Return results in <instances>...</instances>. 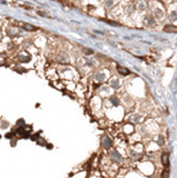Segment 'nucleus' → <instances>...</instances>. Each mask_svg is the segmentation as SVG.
<instances>
[{"label":"nucleus","instance_id":"1","mask_svg":"<svg viewBox=\"0 0 177 178\" xmlns=\"http://www.w3.org/2000/svg\"><path fill=\"white\" fill-rule=\"evenodd\" d=\"M59 78L61 80H73L79 77V73L75 68L68 66V65H59L57 68Z\"/></svg>","mask_w":177,"mask_h":178},{"label":"nucleus","instance_id":"2","mask_svg":"<svg viewBox=\"0 0 177 178\" xmlns=\"http://www.w3.org/2000/svg\"><path fill=\"white\" fill-rule=\"evenodd\" d=\"M110 76L112 74L108 68H96L91 74V79H92V82H97L101 85V84L107 82Z\"/></svg>","mask_w":177,"mask_h":178},{"label":"nucleus","instance_id":"3","mask_svg":"<svg viewBox=\"0 0 177 178\" xmlns=\"http://www.w3.org/2000/svg\"><path fill=\"white\" fill-rule=\"evenodd\" d=\"M148 11L152 13L154 15V17L158 21H163L165 18L167 17V10H166V7H165L163 3H160V5H154L153 1H151L149 10Z\"/></svg>","mask_w":177,"mask_h":178},{"label":"nucleus","instance_id":"4","mask_svg":"<svg viewBox=\"0 0 177 178\" xmlns=\"http://www.w3.org/2000/svg\"><path fill=\"white\" fill-rule=\"evenodd\" d=\"M141 24L147 29H155V28L158 27L159 21L154 17V15L152 13L147 11V13H144L143 17H141Z\"/></svg>","mask_w":177,"mask_h":178},{"label":"nucleus","instance_id":"5","mask_svg":"<svg viewBox=\"0 0 177 178\" xmlns=\"http://www.w3.org/2000/svg\"><path fill=\"white\" fill-rule=\"evenodd\" d=\"M31 59H32V53H30L26 49H21V50L17 51L16 56H15V61L17 64H28Z\"/></svg>","mask_w":177,"mask_h":178},{"label":"nucleus","instance_id":"6","mask_svg":"<svg viewBox=\"0 0 177 178\" xmlns=\"http://www.w3.org/2000/svg\"><path fill=\"white\" fill-rule=\"evenodd\" d=\"M22 28H20L19 26L17 25H9L7 27V29H6V34H7V36L9 37V38L11 39H15V38H18L19 36H21V34H22Z\"/></svg>","mask_w":177,"mask_h":178},{"label":"nucleus","instance_id":"7","mask_svg":"<svg viewBox=\"0 0 177 178\" xmlns=\"http://www.w3.org/2000/svg\"><path fill=\"white\" fill-rule=\"evenodd\" d=\"M134 5L136 6V9L138 13H145L149 10L151 0H131Z\"/></svg>","mask_w":177,"mask_h":178},{"label":"nucleus","instance_id":"8","mask_svg":"<svg viewBox=\"0 0 177 178\" xmlns=\"http://www.w3.org/2000/svg\"><path fill=\"white\" fill-rule=\"evenodd\" d=\"M70 56L66 50L58 51L55 56V60L59 65H69L70 64Z\"/></svg>","mask_w":177,"mask_h":178},{"label":"nucleus","instance_id":"9","mask_svg":"<svg viewBox=\"0 0 177 178\" xmlns=\"http://www.w3.org/2000/svg\"><path fill=\"white\" fill-rule=\"evenodd\" d=\"M107 84L109 85V87L113 89L114 91H118L119 89L122 88V80H120V77L116 76V75H112L110 78L108 79Z\"/></svg>","mask_w":177,"mask_h":178},{"label":"nucleus","instance_id":"10","mask_svg":"<svg viewBox=\"0 0 177 178\" xmlns=\"http://www.w3.org/2000/svg\"><path fill=\"white\" fill-rule=\"evenodd\" d=\"M113 89L109 87V85L108 84H101L100 86H99V88L97 89V94H98V96H100V97H104V98H107V97H109L112 94H113Z\"/></svg>","mask_w":177,"mask_h":178},{"label":"nucleus","instance_id":"11","mask_svg":"<svg viewBox=\"0 0 177 178\" xmlns=\"http://www.w3.org/2000/svg\"><path fill=\"white\" fill-rule=\"evenodd\" d=\"M118 1L119 0H100V3H101V7L107 13H110L115 8V6L118 3Z\"/></svg>","mask_w":177,"mask_h":178},{"label":"nucleus","instance_id":"12","mask_svg":"<svg viewBox=\"0 0 177 178\" xmlns=\"http://www.w3.org/2000/svg\"><path fill=\"white\" fill-rule=\"evenodd\" d=\"M106 102H109V105H110V107H113V108H117V107H119L120 106V104H122V99L116 95V94H112L109 97H107L106 98Z\"/></svg>","mask_w":177,"mask_h":178},{"label":"nucleus","instance_id":"13","mask_svg":"<svg viewBox=\"0 0 177 178\" xmlns=\"http://www.w3.org/2000/svg\"><path fill=\"white\" fill-rule=\"evenodd\" d=\"M100 144H101V147L104 149H110L113 147V145H114V140H113L112 137H109L108 135H104L101 137Z\"/></svg>","mask_w":177,"mask_h":178},{"label":"nucleus","instance_id":"14","mask_svg":"<svg viewBox=\"0 0 177 178\" xmlns=\"http://www.w3.org/2000/svg\"><path fill=\"white\" fill-rule=\"evenodd\" d=\"M116 71H117V74H118L119 77H128L133 74V71L130 69H128V68L124 67V66H120V65L116 66Z\"/></svg>","mask_w":177,"mask_h":178},{"label":"nucleus","instance_id":"15","mask_svg":"<svg viewBox=\"0 0 177 178\" xmlns=\"http://www.w3.org/2000/svg\"><path fill=\"white\" fill-rule=\"evenodd\" d=\"M109 158H110V160L113 162V163H122V160H123V157H122V155L118 153L116 149H112L109 153Z\"/></svg>","mask_w":177,"mask_h":178},{"label":"nucleus","instance_id":"16","mask_svg":"<svg viewBox=\"0 0 177 178\" xmlns=\"http://www.w3.org/2000/svg\"><path fill=\"white\" fill-rule=\"evenodd\" d=\"M163 30H164L165 32L173 34V32L177 31V25H174V24H172V22H169V24H165L164 27H163Z\"/></svg>","mask_w":177,"mask_h":178},{"label":"nucleus","instance_id":"17","mask_svg":"<svg viewBox=\"0 0 177 178\" xmlns=\"http://www.w3.org/2000/svg\"><path fill=\"white\" fill-rule=\"evenodd\" d=\"M128 120H129V123H130L131 125H136V124H139V123H140L141 116L138 114H133L128 117Z\"/></svg>","mask_w":177,"mask_h":178},{"label":"nucleus","instance_id":"18","mask_svg":"<svg viewBox=\"0 0 177 178\" xmlns=\"http://www.w3.org/2000/svg\"><path fill=\"white\" fill-rule=\"evenodd\" d=\"M22 29H24L25 31H28V32H35V31L38 30L37 27L32 26L31 24H24V25H22Z\"/></svg>","mask_w":177,"mask_h":178},{"label":"nucleus","instance_id":"19","mask_svg":"<svg viewBox=\"0 0 177 178\" xmlns=\"http://www.w3.org/2000/svg\"><path fill=\"white\" fill-rule=\"evenodd\" d=\"M81 52H83V55L86 56V57H90V56L95 55V50L91 49V48H87V47H83V48H81Z\"/></svg>","mask_w":177,"mask_h":178},{"label":"nucleus","instance_id":"20","mask_svg":"<svg viewBox=\"0 0 177 178\" xmlns=\"http://www.w3.org/2000/svg\"><path fill=\"white\" fill-rule=\"evenodd\" d=\"M168 160H169V155H168V153H164L163 155H162V164L164 166H168Z\"/></svg>","mask_w":177,"mask_h":178},{"label":"nucleus","instance_id":"21","mask_svg":"<svg viewBox=\"0 0 177 178\" xmlns=\"http://www.w3.org/2000/svg\"><path fill=\"white\" fill-rule=\"evenodd\" d=\"M99 20H101V21H105V22L109 24L110 26H115V27L122 26L120 24H119V22H117V21H115V20H109V19H104V18H99Z\"/></svg>","mask_w":177,"mask_h":178},{"label":"nucleus","instance_id":"22","mask_svg":"<svg viewBox=\"0 0 177 178\" xmlns=\"http://www.w3.org/2000/svg\"><path fill=\"white\" fill-rule=\"evenodd\" d=\"M157 144L159 145V146H163L165 144V137L164 135H158L157 136Z\"/></svg>","mask_w":177,"mask_h":178},{"label":"nucleus","instance_id":"23","mask_svg":"<svg viewBox=\"0 0 177 178\" xmlns=\"http://www.w3.org/2000/svg\"><path fill=\"white\" fill-rule=\"evenodd\" d=\"M17 127H25L26 126V123L24 119H19L18 121H17V125H16Z\"/></svg>","mask_w":177,"mask_h":178},{"label":"nucleus","instance_id":"24","mask_svg":"<svg viewBox=\"0 0 177 178\" xmlns=\"http://www.w3.org/2000/svg\"><path fill=\"white\" fill-rule=\"evenodd\" d=\"M37 144L41 145V146H44V145H46V146H47V141L44 139V138H40V137H39L38 139H37Z\"/></svg>","mask_w":177,"mask_h":178},{"label":"nucleus","instance_id":"25","mask_svg":"<svg viewBox=\"0 0 177 178\" xmlns=\"http://www.w3.org/2000/svg\"><path fill=\"white\" fill-rule=\"evenodd\" d=\"M8 126H9V123H8V121H6V120H2V121H1V128H2V129H6Z\"/></svg>","mask_w":177,"mask_h":178},{"label":"nucleus","instance_id":"26","mask_svg":"<svg viewBox=\"0 0 177 178\" xmlns=\"http://www.w3.org/2000/svg\"><path fill=\"white\" fill-rule=\"evenodd\" d=\"M37 13H38L39 16H41V17H47V13H45V11H40V10H37Z\"/></svg>","mask_w":177,"mask_h":178},{"label":"nucleus","instance_id":"27","mask_svg":"<svg viewBox=\"0 0 177 178\" xmlns=\"http://www.w3.org/2000/svg\"><path fill=\"white\" fill-rule=\"evenodd\" d=\"M167 175H168V169H167V168H165L164 171H163V174H162V177L165 178V176H167Z\"/></svg>","mask_w":177,"mask_h":178},{"label":"nucleus","instance_id":"28","mask_svg":"<svg viewBox=\"0 0 177 178\" xmlns=\"http://www.w3.org/2000/svg\"><path fill=\"white\" fill-rule=\"evenodd\" d=\"M16 144H17V139L13 137V138H11V146H16Z\"/></svg>","mask_w":177,"mask_h":178},{"label":"nucleus","instance_id":"29","mask_svg":"<svg viewBox=\"0 0 177 178\" xmlns=\"http://www.w3.org/2000/svg\"><path fill=\"white\" fill-rule=\"evenodd\" d=\"M0 138H1V136H0Z\"/></svg>","mask_w":177,"mask_h":178}]
</instances>
